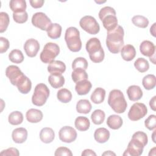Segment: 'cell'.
Listing matches in <instances>:
<instances>
[{"mask_svg": "<svg viewBox=\"0 0 156 156\" xmlns=\"http://www.w3.org/2000/svg\"><path fill=\"white\" fill-rule=\"evenodd\" d=\"M55 138V133L50 127H44L40 132V138L44 143H51Z\"/></svg>", "mask_w": 156, "mask_h": 156, "instance_id": "cell-22", "label": "cell"}, {"mask_svg": "<svg viewBox=\"0 0 156 156\" xmlns=\"http://www.w3.org/2000/svg\"><path fill=\"white\" fill-rule=\"evenodd\" d=\"M13 18L16 23L23 24L27 21L28 15L26 11L19 13H13Z\"/></svg>", "mask_w": 156, "mask_h": 156, "instance_id": "cell-41", "label": "cell"}, {"mask_svg": "<svg viewBox=\"0 0 156 156\" xmlns=\"http://www.w3.org/2000/svg\"><path fill=\"white\" fill-rule=\"evenodd\" d=\"M140 51L143 55L151 57L155 55V46L152 42L144 40L140 45Z\"/></svg>", "mask_w": 156, "mask_h": 156, "instance_id": "cell-15", "label": "cell"}, {"mask_svg": "<svg viewBox=\"0 0 156 156\" xmlns=\"http://www.w3.org/2000/svg\"><path fill=\"white\" fill-rule=\"evenodd\" d=\"M66 70L65 64L60 60H54L48 66V71L50 74H61Z\"/></svg>", "mask_w": 156, "mask_h": 156, "instance_id": "cell-18", "label": "cell"}, {"mask_svg": "<svg viewBox=\"0 0 156 156\" xmlns=\"http://www.w3.org/2000/svg\"><path fill=\"white\" fill-rule=\"evenodd\" d=\"M155 23H154L150 28V32L154 37H155Z\"/></svg>", "mask_w": 156, "mask_h": 156, "instance_id": "cell-49", "label": "cell"}, {"mask_svg": "<svg viewBox=\"0 0 156 156\" xmlns=\"http://www.w3.org/2000/svg\"><path fill=\"white\" fill-rule=\"evenodd\" d=\"M30 5L35 9L40 8L43 6L44 1L43 0H30L29 1Z\"/></svg>", "mask_w": 156, "mask_h": 156, "instance_id": "cell-46", "label": "cell"}, {"mask_svg": "<svg viewBox=\"0 0 156 156\" xmlns=\"http://www.w3.org/2000/svg\"><path fill=\"white\" fill-rule=\"evenodd\" d=\"M48 82L54 88L62 87L65 83V78L61 74H51L48 77Z\"/></svg>", "mask_w": 156, "mask_h": 156, "instance_id": "cell-24", "label": "cell"}, {"mask_svg": "<svg viewBox=\"0 0 156 156\" xmlns=\"http://www.w3.org/2000/svg\"><path fill=\"white\" fill-rule=\"evenodd\" d=\"M99 18L107 32L113 30L118 26L116 11L112 7L106 6L102 8L99 12Z\"/></svg>", "mask_w": 156, "mask_h": 156, "instance_id": "cell-6", "label": "cell"}, {"mask_svg": "<svg viewBox=\"0 0 156 156\" xmlns=\"http://www.w3.org/2000/svg\"><path fill=\"white\" fill-rule=\"evenodd\" d=\"M9 60L15 63H21L24 60L23 52L19 49H13L9 54Z\"/></svg>", "mask_w": 156, "mask_h": 156, "instance_id": "cell-37", "label": "cell"}, {"mask_svg": "<svg viewBox=\"0 0 156 156\" xmlns=\"http://www.w3.org/2000/svg\"><path fill=\"white\" fill-rule=\"evenodd\" d=\"M121 55L124 60L127 62L131 61L136 55L135 48L132 44H126L121 48Z\"/></svg>", "mask_w": 156, "mask_h": 156, "instance_id": "cell-17", "label": "cell"}, {"mask_svg": "<svg viewBox=\"0 0 156 156\" xmlns=\"http://www.w3.org/2000/svg\"><path fill=\"white\" fill-rule=\"evenodd\" d=\"M10 22L9 15L6 12L0 13V32L2 33L7 29Z\"/></svg>", "mask_w": 156, "mask_h": 156, "instance_id": "cell-40", "label": "cell"}, {"mask_svg": "<svg viewBox=\"0 0 156 156\" xmlns=\"http://www.w3.org/2000/svg\"><path fill=\"white\" fill-rule=\"evenodd\" d=\"M65 40L67 47L72 52H78L82 48L79 30L74 27H68L65 32Z\"/></svg>", "mask_w": 156, "mask_h": 156, "instance_id": "cell-7", "label": "cell"}, {"mask_svg": "<svg viewBox=\"0 0 156 156\" xmlns=\"http://www.w3.org/2000/svg\"><path fill=\"white\" fill-rule=\"evenodd\" d=\"M85 48L90 60L94 63H100L102 62L105 57L104 51L101 46L100 40L96 38H91L89 39L85 46Z\"/></svg>", "mask_w": 156, "mask_h": 156, "instance_id": "cell-4", "label": "cell"}, {"mask_svg": "<svg viewBox=\"0 0 156 156\" xmlns=\"http://www.w3.org/2000/svg\"><path fill=\"white\" fill-rule=\"evenodd\" d=\"M133 24L140 28H146L149 24V20L147 18L142 15H135L132 18Z\"/></svg>", "mask_w": 156, "mask_h": 156, "instance_id": "cell-38", "label": "cell"}, {"mask_svg": "<svg viewBox=\"0 0 156 156\" xmlns=\"http://www.w3.org/2000/svg\"><path fill=\"white\" fill-rule=\"evenodd\" d=\"M88 68V62L83 57H77L72 63V68L73 70L77 69H82L86 70Z\"/></svg>", "mask_w": 156, "mask_h": 156, "instance_id": "cell-39", "label": "cell"}, {"mask_svg": "<svg viewBox=\"0 0 156 156\" xmlns=\"http://www.w3.org/2000/svg\"><path fill=\"white\" fill-rule=\"evenodd\" d=\"M62 26L57 23H52L46 30L48 36L52 39L58 38L62 34Z\"/></svg>", "mask_w": 156, "mask_h": 156, "instance_id": "cell-29", "label": "cell"}, {"mask_svg": "<svg viewBox=\"0 0 156 156\" xmlns=\"http://www.w3.org/2000/svg\"><path fill=\"white\" fill-rule=\"evenodd\" d=\"M87 155H94L96 156V154L91 149H85L82 153V156H87Z\"/></svg>", "mask_w": 156, "mask_h": 156, "instance_id": "cell-47", "label": "cell"}, {"mask_svg": "<svg viewBox=\"0 0 156 156\" xmlns=\"http://www.w3.org/2000/svg\"><path fill=\"white\" fill-rule=\"evenodd\" d=\"M124 32L122 26H118L113 30L107 32L106 46L108 51L113 54H118L124 45Z\"/></svg>", "mask_w": 156, "mask_h": 156, "instance_id": "cell-3", "label": "cell"}, {"mask_svg": "<svg viewBox=\"0 0 156 156\" xmlns=\"http://www.w3.org/2000/svg\"><path fill=\"white\" fill-rule=\"evenodd\" d=\"M71 77L74 83H77L79 82L88 80V74L85 70L82 69H74L71 74Z\"/></svg>", "mask_w": 156, "mask_h": 156, "instance_id": "cell-31", "label": "cell"}, {"mask_svg": "<svg viewBox=\"0 0 156 156\" xmlns=\"http://www.w3.org/2000/svg\"><path fill=\"white\" fill-rule=\"evenodd\" d=\"M105 115L104 111L100 109L95 110L91 115L92 122L96 125L101 124L105 119Z\"/></svg>", "mask_w": 156, "mask_h": 156, "instance_id": "cell-35", "label": "cell"}, {"mask_svg": "<svg viewBox=\"0 0 156 156\" xmlns=\"http://www.w3.org/2000/svg\"><path fill=\"white\" fill-rule=\"evenodd\" d=\"M79 24L83 30L91 35H96L100 30L99 23L94 17L90 15L82 17L80 20Z\"/></svg>", "mask_w": 156, "mask_h": 156, "instance_id": "cell-10", "label": "cell"}, {"mask_svg": "<svg viewBox=\"0 0 156 156\" xmlns=\"http://www.w3.org/2000/svg\"><path fill=\"white\" fill-rule=\"evenodd\" d=\"M102 155H116V154L112 152L111 151H105V152H104L102 154Z\"/></svg>", "mask_w": 156, "mask_h": 156, "instance_id": "cell-50", "label": "cell"}, {"mask_svg": "<svg viewBox=\"0 0 156 156\" xmlns=\"http://www.w3.org/2000/svg\"><path fill=\"white\" fill-rule=\"evenodd\" d=\"M0 155L1 156H9V155H13V156H18L20 155L18 150L15 147H10L7 149L3 150L0 153Z\"/></svg>", "mask_w": 156, "mask_h": 156, "instance_id": "cell-44", "label": "cell"}, {"mask_svg": "<svg viewBox=\"0 0 156 156\" xmlns=\"http://www.w3.org/2000/svg\"><path fill=\"white\" fill-rule=\"evenodd\" d=\"M147 113V108L143 103L136 102L130 107L128 112V118L132 121H136L144 117Z\"/></svg>", "mask_w": 156, "mask_h": 156, "instance_id": "cell-11", "label": "cell"}, {"mask_svg": "<svg viewBox=\"0 0 156 156\" xmlns=\"http://www.w3.org/2000/svg\"><path fill=\"white\" fill-rule=\"evenodd\" d=\"M105 90L101 87L96 88L92 93L90 99L91 101L96 104H101L105 99Z\"/></svg>", "mask_w": 156, "mask_h": 156, "instance_id": "cell-26", "label": "cell"}, {"mask_svg": "<svg viewBox=\"0 0 156 156\" xmlns=\"http://www.w3.org/2000/svg\"><path fill=\"white\" fill-rule=\"evenodd\" d=\"M155 99H156V96H154L149 101V105H150L151 108H152V110H154V111L156 110V108H155Z\"/></svg>", "mask_w": 156, "mask_h": 156, "instance_id": "cell-48", "label": "cell"}, {"mask_svg": "<svg viewBox=\"0 0 156 156\" xmlns=\"http://www.w3.org/2000/svg\"><path fill=\"white\" fill-rule=\"evenodd\" d=\"M142 84L146 90H150L155 88L156 85V77L154 74H147L142 80Z\"/></svg>", "mask_w": 156, "mask_h": 156, "instance_id": "cell-33", "label": "cell"}, {"mask_svg": "<svg viewBox=\"0 0 156 156\" xmlns=\"http://www.w3.org/2000/svg\"><path fill=\"white\" fill-rule=\"evenodd\" d=\"M60 48L56 43H47L41 52L40 53V60L44 63H50L54 60V58L59 54Z\"/></svg>", "mask_w": 156, "mask_h": 156, "instance_id": "cell-9", "label": "cell"}, {"mask_svg": "<svg viewBox=\"0 0 156 156\" xmlns=\"http://www.w3.org/2000/svg\"><path fill=\"white\" fill-rule=\"evenodd\" d=\"M54 155L55 156H60V155L72 156L73 153L69 149L66 147H59L55 150Z\"/></svg>", "mask_w": 156, "mask_h": 156, "instance_id": "cell-43", "label": "cell"}, {"mask_svg": "<svg viewBox=\"0 0 156 156\" xmlns=\"http://www.w3.org/2000/svg\"><path fill=\"white\" fill-rule=\"evenodd\" d=\"M134 66L140 73H144L149 68L148 61L144 58H138L134 62Z\"/></svg>", "mask_w": 156, "mask_h": 156, "instance_id": "cell-36", "label": "cell"}, {"mask_svg": "<svg viewBox=\"0 0 156 156\" xmlns=\"http://www.w3.org/2000/svg\"><path fill=\"white\" fill-rule=\"evenodd\" d=\"M9 7L13 13H19L26 11L27 5L24 0H11Z\"/></svg>", "mask_w": 156, "mask_h": 156, "instance_id": "cell-27", "label": "cell"}, {"mask_svg": "<svg viewBox=\"0 0 156 156\" xmlns=\"http://www.w3.org/2000/svg\"><path fill=\"white\" fill-rule=\"evenodd\" d=\"M24 49L27 56L34 57L37 55L40 49V44L35 39H28L24 44Z\"/></svg>", "mask_w": 156, "mask_h": 156, "instance_id": "cell-14", "label": "cell"}, {"mask_svg": "<svg viewBox=\"0 0 156 156\" xmlns=\"http://www.w3.org/2000/svg\"><path fill=\"white\" fill-rule=\"evenodd\" d=\"M144 125L150 130L155 129L156 126V116L155 115H149L144 121Z\"/></svg>", "mask_w": 156, "mask_h": 156, "instance_id": "cell-42", "label": "cell"}, {"mask_svg": "<svg viewBox=\"0 0 156 156\" xmlns=\"http://www.w3.org/2000/svg\"><path fill=\"white\" fill-rule=\"evenodd\" d=\"M110 135V132L107 129L100 127L94 131V138L98 143H104L108 140Z\"/></svg>", "mask_w": 156, "mask_h": 156, "instance_id": "cell-21", "label": "cell"}, {"mask_svg": "<svg viewBox=\"0 0 156 156\" xmlns=\"http://www.w3.org/2000/svg\"><path fill=\"white\" fill-rule=\"evenodd\" d=\"M10 44L9 40L3 37H0V52L1 54L6 52L9 48Z\"/></svg>", "mask_w": 156, "mask_h": 156, "instance_id": "cell-45", "label": "cell"}, {"mask_svg": "<svg viewBox=\"0 0 156 156\" xmlns=\"http://www.w3.org/2000/svg\"><path fill=\"white\" fill-rule=\"evenodd\" d=\"M74 125L78 130L86 131L89 129L90 126V122L88 118L80 116L76 118Z\"/></svg>", "mask_w": 156, "mask_h": 156, "instance_id": "cell-28", "label": "cell"}, {"mask_svg": "<svg viewBox=\"0 0 156 156\" xmlns=\"http://www.w3.org/2000/svg\"><path fill=\"white\" fill-rule=\"evenodd\" d=\"M91 87V83L88 80H84L76 83L75 90L79 95H85L89 93Z\"/></svg>", "mask_w": 156, "mask_h": 156, "instance_id": "cell-23", "label": "cell"}, {"mask_svg": "<svg viewBox=\"0 0 156 156\" xmlns=\"http://www.w3.org/2000/svg\"><path fill=\"white\" fill-rule=\"evenodd\" d=\"M108 104L116 113H124L127 107L123 93L121 90L116 89L110 91L108 98Z\"/></svg>", "mask_w": 156, "mask_h": 156, "instance_id": "cell-5", "label": "cell"}, {"mask_svg": "<svg viewBox=\"0 0 156 156\" xmlns=\"http://www.w3.org/2000/svg\"><path fill=\"white\" fill-rule=\"evenodd\" d=\"M127 94L129 99L132 101L140 100L143 96V91L138 85H130L127 90Z\"/></svg>", "mask_w": 156, "mask_h": 156, "instance_id": "cell-20", "label": "cell"}, {"mask_svg": "<svg viewBox=\"0 0 156 156\" xmlns=\"http://www.w3.org/2000/svg\"><path fill=\"white\" fill-rule=\"evenodd\" d=\"M148 138L146 133L142 131H138L132 135L127 147L123 154V155L140 156L143 154L144 146L147 144Z\"/></svg>", "mask_w": 156, "mask_h": 156, "instance_id": "cell-2", "label": "cell"}, {"mask_svg": "<svg viewBox=\"0 0 156 156\" xmlns=\"http://www.w3.org/2000/svg\"><path fill=\"white\" fill-rule=\"evenodd\" d=\"M43 113L41 110L35 108H30L28 110L26 113L27 120L31 123H37L43 119Z\"/></svg>", "mask_w": 156, "mask_h": 156, "instance_id": "cell-19", "label": "cell"}, {"mask_svg": "<svg viewBox=\"0 0 156 156\" xmlns=\"http://www.w3.org/2000/svg\"><path fill=\"white\" fill-rule=\"evenodd\" d=\"M5 75L10 83L16 86L18 90L22 94H27L31 90L32 82L21 71L18 66L10 65L5 69Z\"/></svg>", "mask_w": 156, "mask_h": 156, "instance_id": "cell-1", "label": "cell"}, {"mask_svg": "<svg viewBox=\"0 0 156 156\" xmlns=\"http://www.w3.org/2000/svg\"><path fill=\"white\" fill-rule=\"evenodd\" d=\"M49 96V90L48 87L44 83H38L35 87L32 102L36 106H42L46 103Z\"/></svg>", "mask_w": 156, "mask_h": 156, "instance_id": "cell-8", "label": "cell"}, {"mask_svg": "<svg viewBox=\"0 0 156 156\" xmlns=\"http://www.w3.org/2000/svg\"><path fill=\"white\" fill-rule=\"evenodd\" d=\"M8 121L12 125H19L23 121V115L21 112L14 111L9 115Z\"/></svg>", "mask_w": 156, "mask_h": 156, "instance_id": "cell-34", "label": "cell"}, {"mask_svg": "<svg viewBox=\"0 0 156 156\" xmlns=\"http://www.w3.org/2000/svg\"><path fill=\"white\" fill-rule=\"evenodd\" d=\"M13 141L18 144L23 143L27 138V131L24 127H18L15 129L12 133Z\"/></svg>", "mask_w": 156, "mask_h": 156, "instance_id": "cell-16", "label": "cell"}, {"mask_svg": "<svg viewBox=\"0 0 156 156\" xmlns=\"http://www.w3.org/2000/svg\"><path fill=\"white\" fill-rule=\"evenodd\" d=\"M57 97L58 101L62 103H68L72 99L71 92L66 88H62L57 91Z\"/></svg>", "mask_w": 156, "mask_h": 156, "instance_id": "cell-32", "label": "cell"}, {"mask_svg": "<svg viewBox=\"0 0 156 156\" xmlns=\"http://www.w3.org/2000/svg\"><path fill=\"white\" fill-rule=\"evenodd\" d=\"M123 121L121 116L117 115H110L107 119V126L112 129L117 130L122 125Z\"/></svg>", "mask_w": 156, "mask_h": 156, "instance_id": "cell-25", "label": "cell"}, {"mask_svg": "<svg viewBox=\"0 0 156 156\" xmlns=\"http://www.w3.org/2000/svg\"><path fill=\"white\" fill-rule=\"evenodd\" d=\"M92 106L87 99H80L76 104V110L79 113L87 114L90 112Z\"/></svg>", "mask_w": 156, "mask_h": 156, "instance_id": "cell-30", "label": "cell"}, {"mask_svg": "<svg viewBox=\"0 0 156 156\" xmlns=\"http://www.w3.org/2000/svg\"><path fill=\"white\" fill-rule=\"evenodd\" d=\"M32 24L42 30H47L52 24L51 20L43 12H37L32 17Z\"/></svg>", "mask_w": 156, "mask_h": 156, "instance_id": "cell-12", "label": "cell"}, {"mask_svg": "<svg viewBox=\"0 0 156 156\" xmlns=\"http://www.w3.org/2000/svg\"><path fill=\"white\" fill-rule=\"evenodd\" d=\"M77 132L76 130L71 126H64L58 132L59 139L66 143H71L77 138Z\"/></svg>", "mask_w": 156, "mask_h": 156, "instance_id": "cell-13", "label": "cell"}]
</instances>
